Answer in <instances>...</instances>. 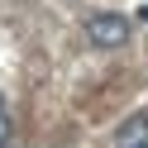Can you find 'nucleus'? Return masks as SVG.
Here are the masks:
<instances>
[{
  "label": "nucleus",
  "instance_id": "1",
  "mask_svg": "<svg viewBox=\"0 0 148 148\" xmlns=\"http://www.w3.org/2000/svg\"><path fill=\"white\" fill-rule=\"evenodd\" d=\"M86 38L96 48H119V43H129V19L115 10H96L86 14Z\"/></svg>",
  "mask_w": 148,
  "mask_h": 148
},
{
  "label": "nucleus",
  "instance_id": "2",
  "mask_svg": "<svg viewBox=\"0 0 148 148\" xmlns=\"http://www.w3.org/2000/svg\"><path fill=\"white\" fill-rule=\"evenodd\" d=\"M115 148H148V110L129 115L124 124L115 129Z\"/></svg>",
  "mask_w": 148,
  "mask_h": 148
},
{
  "label": "nucleus",
  "instance_id": "3",
  "mask_svg": "<svg viewBox=\"0 0 148 148\" xmlns=\"http://www.w3.org/2000/svg\"><path fill=\"white\" fill-rule=\"evenodd\" d=\"M10 134H14V124H10V105L0 100V148L10 143Z\"/></svg>",
  "mask_w": 148,
  "mask_h": 148
}]
</instances>
